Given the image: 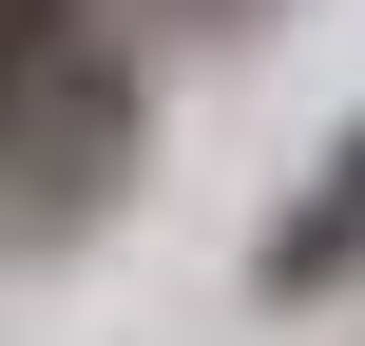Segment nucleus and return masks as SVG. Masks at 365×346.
I'll use <instances>...</instances> for the list:
<instances>
[{"mask_svg": "<svg viewBox=\"0 0 365 346\" xmlns=\"http://www.w3.org/2000/svg\"><path fill=\"white\" fill-rule=\"evenodd\" d=\"M135 154H154V96H135L115 39H77L38 77V116H19V154H0V231H96L135 193Z\"/></svg>", "mask_w": 365, "mask_h": 346, "instance_id": "nucleus-1", "label": "nucleus"}, {"mask_svg": "<svg viewBox=\"0 0 365 346\" xmlns=\"http://www.w3.org/2000/svg\"><path fill=\"white\" fill-rule=\"evenodd\" d=\"M346 289H365V116L308 154V193L250 231V308H346Z\"/></svg>", "mask_w": 365, "mask_h": 346, "instance_id": "nucleus-2", "label": "nucleus"}, {"mask_svg": "<svg viewBox=\"0 0 365 346\" xmlns=\"http://www.w3.org/2000/svg\"><path fill=\"white\" fill-rule=\"evenodd\" d=\"M77 39H96V19H0V154H19V116H38V77H58Z\"/></svg>", "mask_w": 365, "mask_h": 346, "instance_id": "nucleus-3", "label": "nucleus"}]
</instances>
